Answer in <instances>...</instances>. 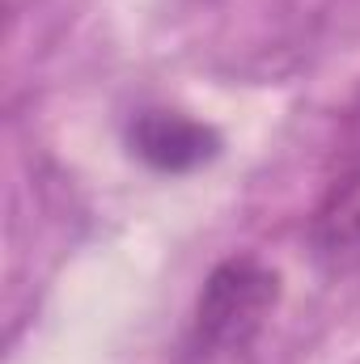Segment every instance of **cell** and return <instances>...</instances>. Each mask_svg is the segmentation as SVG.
Wrapping results in <instances>:
<instances>
[{
  "label": "cell",
  "mask_w": 360,
  "mask_h": 364,
  "mask_svg": "<svg viewBox=\"0 0 360 364\" xmlns=\"http://www.w3.org/2000/svg\"><path fill=\"white\" fill-rule=\"evenodd\" d=\"M331 174H344V178H360V90L352 93L344 119H339V140H335V153H331Z\"/></svg>",
  "instance_id": "277c9868"
},
{
  "label": "cell",
  "mask_w": 360,
  "mask_h": 364,
  "mask_svg": "<svg viewBox=\"0 0 360 364\" xmlns=\"http://www.w3.org/2000/svg\"><path fill=\"white\" fill-rule=\"evenodd\" d=\"M280 305V272L268 263L238 255L216 263L199 288L191 331H186V360L212 364L242 356L268 326V318Z\"/></svg>",
  "instance_id": "6da1fadb"
},
{
  "label": "cell",
  "mask_w": 360,
  "mask_h": 364,
  "mask_svg": "<svg viewBox=\"0 0 360 364\" xmlns=\"http://www.w3.org/2000/svg\"><path fill=\"white\" fill-rule=\"evenodd\" d=\"M127 144L157 174H191L221 153V132L182 110H140L127 127Z\"/></svg>",
  "instance_id": "7a4b0ae2"
},
{
  "label": "cell",
  "mask_w": 360,
  "mask_h": 364,
  "mask_svg": "<svg viewBox=\"0 0 360 364\" xmlns=\"http://www.w3.org/2000/svg\"><path fill=\"white\" fill-rule=\"evenodd\" d=\"M309 242L331 275L360 272V178L331 174L309 220Z\"/></svg>",
  "instance_id": "3957f363"
}]
</instances>
